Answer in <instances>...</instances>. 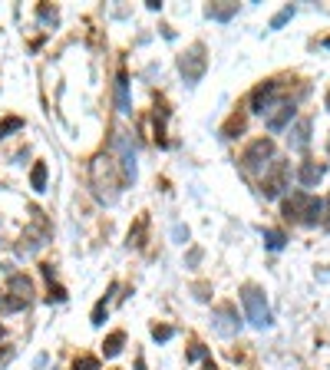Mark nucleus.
Segmentation results:
<instances>
[{"instance_id": "nucleus-5", "label": "nucleus", "mask_w": 330, "mask_h": 370, "mask_svg": "<svg viewBox=\"0 0 330 370\" xmlns=\"http://www.w3.org/2000/svg\"><path fill=\"white\" fill-rule=\"evenodd\" d=\"M281 96V83L278 79H267V83H261V86H254L251 93V113H271V109H278L274 102H278Z\"/></svg>"}, {"instance_id": "nucleus-23", "label": "nucleus", "mask_w": 330, "mask_h": 370, "mask_svg": "<svg viewBox=\"0 0 330 370\" xmlns=\"http://www.w3.org/2000/svg\"><path fill=\"white\" fill-rule=\"evenodd\" d=\"M294 17V7H284V10L278 13V17H274V20H271V30H281V26L288 24V20H291Z\"/></svg>"}, {"instance_id": "nucleus-28", "label": "nucleus", "mask_w": 330, "mask_h": 370, "mask_svg": "<svg viewBox=\"0 0 330 370\" xmlns=\"http://www.w3.org/2000/svg\"><path fill=\"white\" fill-rule=\"evenodd\" d=\"M136 370H146V360H142V357L136 360Z\"/></svg>"}, {"instance_id": "nucleus-21", "label": "nucleus", "mask_w": 330, "mask_h": 370, "mask_svg": "<svg viewBox=\"0 0 330 370\" xmlns=\"http://www.w3.org/2000/svg\"><path fill=\"white\" fill-rule=\"evenodd\" d=\"M106 311H109V294H106V298H100V305L93 307V324H96V327L106 321Z\"/></svg>"}, {"instance_id": "nucleus-3", "label": "nucleus", "mask_w": 330, "mask_h": 370, "mask_svg": "<svg viewBox=\"0 0 330 370\" xmlns=\"http://www.w3.org/2000/svg\"><path fill=\"white\" fill-rule=\"evenodd\" d=\"M178 70H182L185 83H191V86H195V83L205 77V70H208V56H205V47H202V43L189 47V50L178 56Z\"/></svg>"}, {"instance_id": "nucleus-9", "label": "nucleus", "mask_w": 330, "mask_h": 370, "mask_svg": "<svg viewBox=\"0 0 330 370\" xmlns=\"http://www.w3.org/2000/svg\"><path fill=\"white\" fill-rule=\"evenodd\" d=\"M291 119H294V102H281L278 113L267 116V129H271V132H281V129L288 126Z\"/></svg>"}, {"instance_id": "nucleus-31", "label": "nucleus", "mask_w": 330, "mask_h": 370, "mask_svg": "<svg viewBox=\"0 0 330 370\" xmlns=\"http://www.w3.org/2000/svg\"><path fill=\"white\" fill-rule=\"evenodd\" d=\"M0 341H3V327H0Z\"/></svg>"}, {"instance_id": "nucleus-19", "label": "nucleus", "mask_w": 330, "mask_h": 370, "mask_svg": "<svg viewBox=\"0 0 330 370\" xmlns=\"http://www.w3.org/2000/svg\"><path fill=\"white\" fill-rule=\"evenodd\" d=\"M20 129H24V119H20V116H7V119L0 123V139H3L7 132H20Z\"/></svg>"}, {"instance_id": "nucleus-10", "label": "nucleus", "mask_w": 330, "mask_h": 370, "mask_svg": "<svg viewBox=\"0 0 330 370\" xmlns=\"http://www.w3.org/2000/svg\"><path fill=\"white\" fill-rule=\"evenodd\" d=\"M208 17H212V20H221V24H225V20H231V17H235V13H238V3H231V0H221V3H208Z\"/></svg>"}, {"instance_id": "nucleus-32", "label": "nucleus", "mask_w": 330, "mask_h": 370, "mask_svg": "<svg viewBox=\"0 0 330 370\" xmlns=\"http://www.w3.org/2000/svg\"><path fill=\"white\" fill-rule=\"evenodd\" d=\"M324 47H330V40H324Z\"/></svg>"}, {"instance_id": "nucleus-27", "label": "nucleus", "mask_w": 330, "mask_h": 370, "mask_svg": "<svg viewBox=\"0 0 330 370\" xmlns=\"http://www.w3.org/2000/svg\"><path fill=\"white\" fill-rule=\"evenodd\" d=\"M320 225L330 231V199H324V222H320Z\"/></svg>"}, {"instance_id": "nucleus-26", "label": "nucleus", "mask_w": 330, "mask_h": 370, "mask_svg": "<svg viewBox=\"0 0 330 370\" xmlns=\"http://www.w3.org/2000/svg\"><path fill=\"white\" fill-rule=\"evenodd\" d=\"M202 357H208V350H205L202 344H195L191 347V354H189V360H202Z\"/></svg>"}, {"instance_id": "nucleus-20", "label": "nucleus", "mask_w": 330, "mask_h": 370, "mask_svg": "<svg viewBox=\"0 0 330 370\" xmlns=\"http://www.w3.org/2000/svg\"><path fill=\"white\" fill-rule=\"evenodd\" d=\"M26 307V301H20V298H7V294H0V311H24Z\"/></svg>"}, {"instance_id": "nucleus-13", "label": "nucleus", "mask_w": 330, "mask_h": 370, "mask_svg": "<svg viewBox=\"0 0 330 370\" xmlns=\"http://www.w3.org/2000/svg\"><path fill=\"white\" fill-rule=\"evenodd\" d=\"M238 132H244V113H231V119L221 126V139H238Z\"/></svg>"}, {"instance_id": "nucleus-16", "label": "nucleus", "mask_w": 330, "mask_h": 370, "mask_svg": "<svg viewBox=\"0 0 330 370\" xmlns=\"http://www.w3.org/2000/svg\"><path fill=\"white\" fill-rule=\"evenodd\" d=\"M116 96H119V109L129 113V83H126V73H119L116 79Z\"/></svg>"}, {"instance_id": "nucleus-8", "label": "nucleus", "mask_w": 330, "mask_h": 370, "mask_svg": "<svg viewBox=\"0 0 330 370\" xmlns=\"http://www.w3.org/2000/svg\"><path fill=\"white\" fill-rule=\"evenodd\" d=\"M307 142H311V119H297L291 129V149H297V153H304Z\"/></svg>"}, {"instance_id": "nucleus-29", "label": "nucleus", "mask_w": 330, "mask_h": 370, "mask_svg": "<svg viewBox=\"0 0 330 370\" xmlns=\"http://www.w3.org/2000/svg\"><path fill=\"white\" fill-rule=\"evenodd\" d=\"M205 370H218L215 364H212V360H205Z\"/></svg>"}, {"instance_id": "nucleus-15", "label": "nucleus", "mask_w": 330, "mask_h": 370, "mask_svg": "<svg viewBox=\"0 0 330 370\" xmlns=\"http://www.w3.org/2000/svg\"><path fill=\"white\" fill-rule=\"evenodd\" d=\"M30 185H33V192L47 189V162H37V166H33V172H30Z\"/></svg>"}, {"instance_id": "nucleus-11", "label": "nucleus", "mask_w": 330, "mask_h": 370, "mask_svg": "<svg viewBox=\"0 0 330 370\" xmlns=\"http://www.w3.org/2000/svg\"><path fill=\"white\" fill-rule=\"evenodd\" d=\"M215 318H218V331H221V334H235V331H238V321H235V311H231V307H218Z\"/></svg>"}, {"instance_id": "nucleus-17", "label": "nucleus", "mask_w": 330, "mask_h": 370, "mask_svg": "<svg viewBox=\"0 0 330 370\" xmlns=\"http://www.w3.org/2000/svg\"><path fill=\"white\" fill-rule=\"evenodd\" d=\"M146 229H149V218L139 215V225L129 231V245H136V248H139V245H146V242H142V238H146Z\"/></svg>"}, {"instance_id": "nucleus-25", "label": "nucleus", "mask_w": 330, "mask_h": 370, "mask_svg": "<svg viewBox=\"0 0 330 370\" xmlns=\"http://www.w3.org/2000/svg\"><path fill=\"white\" fill-rule=\"evenodd\" d=\"M172 334H175V331H172V327H165V324H162V327H159V324H155V327H152V337H155V341H159V344H162V341H168Z\"/></svg>"}, {"instance_id": "nucleus-12", "label": "nucleus", "mask_w": 330, "mask_h": 370, "mask_svg": "<svg viewBox=\"0 0 330 370\" xmlns=\"http://www.w3.org/2000/svg\"><path fill=\"white\" fill-rule=\"evenodd\" d=\"M123 344H126V334L113 331L106 341H102V354H106V357H116V354H123Z\"/></svg>"}, {"instance_id": "nucleus-7", "label": "nucleus", "mask_w": 330, "mask_h": 370, "mask_svg": "<svg viewBox=\"0 0 330 370\" xmlns=\"http://www.w3.org/2000/svg\"><path fill=\"white\" fill-rule=\"evenodd\" d=\"M324 172H327V166H324V162H314V159H307L304 166H301V172H297V179H301V185L314 189V185L324 179Z\"/></svg>"}, {"instance_id": "nucleus-30", "label": "nucleus", "mask_w": 330, "mask_h": 370, "mask_svg": "<svg viewBox=\"0 0 330 370\" xmlns=\"http://www.w3.org/2000/svg\"><path fill=\"white\" fill-rule=\"evenodd\" d=\"M327 109H330V93H327Z\"/></svg>"}, {"instance_id": "nucleus-18", "label": "nucleus", "mask_w": 330, "mask_h": 370, "mask_svg": "<svg viewBox=\"0 0 330 370\" xmlns=\"http://www.w3.org/2000/svg\"><path fill=\"white\" fill-rule=\"evenodd\" d=\"M284 242H288V238H284V231H271V229L265 231V245L271 248V252H281V248H284Z\"/></svg>"}, {"instance_id": "nucleus-4", "label": "nucleus", "mask_w": 330, "mask_h": 370, "mask_svg": "<svg viewBox=\"0 0 330 370\" xmlns=\"http://www.w3.org/2000/svg\"><path fill=\"white\" fill-rule=\"evenodd\" d=\"M267 159H274V139H254L248 149H244L242 155V166L248 169V172H261V169L267 166Z\"/></svg>"}, {"instance_id": "nucleus-2", "label": "nucleus", "mask_w": 330, "mask_h": 370, "mask_svg": "<svg viewBox=\"0 0 330 370\" xmlns=\"http://www.w3.org/2000/svg\"><path fill=\"white\" fill-rule=\"evenodd\" d=\"M242 305H244V314H248V324L251 327H271V307L265 301V291L258 284H244L242 288Z\"/></svg>"}, {"instance_id": "nucleus-14", "label": "nucleus", "mask_w": 330, "mask_h": 370, "mask_svg": "<svg viewBox=\"0 0 330 370\" xmlns=\"http://www.w3.org/2000/svg\"><path fill=\"white\" fill-rule=\"evenodd\" d=\"M10 291L20 298V301H30V278L26 275H10Z\"/></svg>"}, {"instance_id": "nucleus-6", "label": "nucleus", "mask_w": 330, "mask_h": 370, "mask_svg": "<svg viewBox=\"0 0 330 370\" xmlns=\"http://www.w3.org/2000/svg\"><path fill=\"white\" fill-rule=\"evenodd\" d=\"M288 179H291V166H288V162H274L271 172L261 179V195H265V199H278L281 192L288 189Z\"/></svg>"}, {"instance_id": "nucleus-1", "label": "nucleus", "mask_w": 330, "mask_h": 370, "mask_svg": "<svg viewBox=\"0 0 330 370\" xmlns=\"http://www.w3.org/2000/svg\"><path fill=\"white\" fill-rule=\"evenodd\" d=\"M284 218H291L297 225H317L324 222V199H314L307 192H291L284 199Z\"/></svg>"}, {"instance_id": "nucleus-24", "label": "nucleus", "mask_w": 330, "mask_h": 370, "mask_svg": "<svg viewBox=\"0 0 330 370\" xmlns=\"http://www.w3.org/2000/svg\"><path fill=\"white\" fill-rule=\"evenodd\" d=\"M47 301H50V305H53V301H56V305H63V301H66V291L60 288V284H50V294H47Z\"/></svg>"}, {"instance_id": "nucleus-22", "label": "nucleus", "mask_w": 330, "mask_h": 370, "mask_svg": "<svg viewBox=\"0 0 330 370\" xmlns=\"http://www.w3.org/2000/svg\"><path fill=\"white\" fill-rule=\"evenodd\" d=\"M73 370H100V360H96V357H89V354H83V357H77Z\"/></svg>"}]
</instances>
